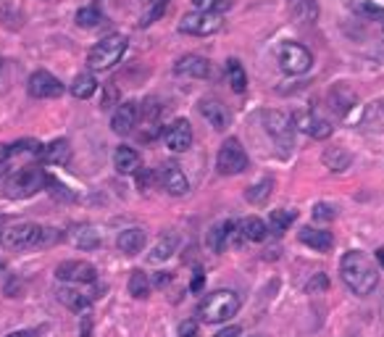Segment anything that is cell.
Masks as SVG:
<instances>
[{"label":"cell","mask_w":384,"mask_h":337,"mask_svg":"<svg viewBox=\"0 0 384 337\" xmlns=\"http://www.w3.org/2000/svg\"><path fill=\"white\" fill-rule=\"evenodd\" d=\"M339 274L355 295H369L379 285V272L371 264V258L360 251H348L339 261Z\"/></svg>","instance_id":"cell-1"},{"label":"cell","mask_w":384,"mask_h":337,"mask_svg":"<svg viewBox=\"0 0 384 337\" xmlns=\"http://www.w3.org/2000/svg\"><path fill=\"white\" fill-rule=\"evenodd\" d=\"M53 177H48L42 168L37 166H26V168H19L8 174L3 185H0V195L11 198V201H22V198H32L35 193H40L42 187H48Z\"/></svg>","instance_id":"cell-2"},{"label":"cell","mask_w":384,"mask_h":337,"mask_svg":"<svg viewBox=\"0 0 384 337\" xmlns=\"http://www.w3.org/2000/svg\"><path fill=\"white\" fill-rule=\"evenodd\" d=\"M242 298L234 290H216L211 295H205L198 306V316L205 324H224L234 313L240 311Z\"/></svg>","instance_id":"cell-3"},{"label":"cell","mask_w":384,"mask_h":337,"mask_svg":"<svg viewBox=\"0 0 384 337\" xmlns=\"http://www.w3.org/2000/svg\"><path fill=\"white\" fill-rule=\"evenodd\" d=\"M127 45H129V40L119 32H113V35L103 37L100 42H95L90 53H87V66L93 69V72H109L113 69L116 63L121 61V56L127 53Z\"/></svg>","instance_id":"cell-4"},{"label":"cell","mask_w":384,"mask_h":337,"mask_svg":"<svg viewBox=\"0 0 384 337\" xmlns=\"http://www.w3.org/2000/svg\"><path fill=\"white\" fill-rule=\"evenodd\" d=\"M42 232H45V227L32 224V221L6 224V227H0V245L6 251H32V248H42Z\"/></svg>","instance_id":"cell-5"},{"label":"cell","mask_w":384,"mask_h":337,"mask_svg":"<svg viewBox=\"0 0 384 337\" xmlns=\"http://www.w3.org/2000/svg\"><path fill=\"white\" fill-rule=\"evenodd\" d=\"M261 121H264L266 132L274 140V145L282 150V156H289L292 148H295V124L289 119L285 111L276 109H266L261 113Z\"/></svg>","instance_id":"cell-6"},{"label":"cell","mask_w":384,"mask_h":337,"mask_svg":"<svg viewBox=\"0 0 384 337\" xmlns=\"http://www.w3.org/2000/svg\"><path fill=\"white\" fill-rule=\"evenodd\" d=\"M279 66L285 74H305L313 66L311 50L301 42H285L279 48Z\"/></svg>","instance_id":"cell-7"},{"label":"cell","mask_w":384,"mask_h":337,"mask_svg":"<svg viewBox=\"0 0 384 337\" xmlns=\"http://www.w3.org/2000/svg\"><path fill=\"white\" fill-rule=\"evenodd\" d=\"M216 168L218 174L232 177V174H242L248 168V153L237 140H227V143L218 148L216 156Z\"/></svg>","instance_id":"cell-8"},{"label":"cell","mask_w":384,"mask_h":337,"mask_svg":"<svg viewBox=\"0 0 384 337\" xmlns=\"http://www.w3.org/2000/svg\"><path fill=\"white\" fill-rule=\"evenodd\" d=\"M221 29V16L218 13H205V11H192L184 13L179 22V32L192 37H208Z\"/></svg>","instance_id":"cell-9"},{"label":"cell","mask_w":384,"mask_h":337,"mask_svg":"<svg viewBox=\"0 0 384 337\" xmlns=\"http://www.w3.org/2000/svg\"><path fill=\"white\" fill-rule=\"evenodd\" d=\"M292 124H295V130L305 132L313 140H326V137H332V132H335V127L329 124V119H324L319 111H298L292 116Z\"/></svg>","instance_id":"cell-10"},{"label":"cell","mask_w":384,"mask_h":337,"mask_svg":"<svg viewBox=\"0 0 384 337\" xmlns=\"http://www.w3.org/2000/svg\"><path fill=\"white\" fill-rule=\"evenodd\" d=\"M56 277L61 282H72V285H90L97 279V269L87 261H61L56 266Z\"/></svg>","instance_id":"cell-11"},{"label":"cell","mask_w":384,"mask_h":337,"mask_svg":"<svg viewBox=\"0 0 384 337\" xmlns=\"http://www.w3.org/2000/svg\"><path fill=\"white\" fill-rule=\"evenodd\" d=\"M26 90H29V95L40 97V100H45V97H61L66 93V87H63V82H61L58 77H53L45 69H40V72H35L29 77Z\"/></svg>","instance_id":"cell-12"},{"label":"cell","mask_w":384,"mask_h":337,"mask_svg":"<svg viewBox=\"0 0 384 337\" xmlns=\"http://www.w3.org/2000/svg\"><path fill=\"white\" fill-rule=\"evenodd\" d=\"M163 143L171 153H184L192 148V127L187 119H174L163 127Z\"/></svg>","instance_id":"cell-13"},{"label":"cell","mask_w":384,"mask_h":337,"mask_svg":"<svg viewBox=\"0 0 384 337\" xmlns=\"http://www.w3.org/2000/svg\"><path fill=\"white\" fill-rule=\"evenodd\" d=\"M140 121V103L137 100H127V103H119L116 111H113V119H111V130L116 134H129L137 127Z\"/></svg>","instance_id":"cell-14"},{"label":"cell","mask_w":384,"mask_h":337,"mask_svg":"<svg viewBox=\"0 0 384 337\" xmlns=\"http://www.w3.org/2000/svg\"><path fill=\"white\" fill-rule=\"evenodd\" d=\"M266 237H269V224L258 217H248L237 221L232 242H237V245H242V242H264Z\"/></svg>","instance_id":"cell-15"},{"label":"cell","mask_w":384,"mask_h":337,"mask_svg":"<svg viewBox=\"0 0 384 337\" xmlns=\"http://www.w3.org/2000/svg\"><path fill=\"white\" fill-rule=\"evenodd\" d=\"M158 182L168 195H177V198L190 190V182H187L179 164H163L161 171H158Z\"/></svg>","instance_id":"cell-16"},{"label":"cell","mask_w":384,"mask_h":337,"mask_svg":"<svg viewBox=\"0 0 384 337\" xmlns=\"http://www.w3.org/2000/svg\"><path fill=\"white\" fill-rule=\"evenodd\" d=\"M198 109H200L203 119L208 121L216 132H224L229 127V111L221 100H216V97H203V100L198 103Z\"/></svg>","instance_id":"cell-17"},{"label":"cell","mask_w":384,"mask_h":337,"mask_svg":"<svg viewBox=\"0 0 384 337\" xmlns=\"http://www.w3.org/2000/svg\"><path fill=\"white\" fill-rule=\"evenodd\" d=\"M287 13L295 24H313L319 22V0H287Z\"/></svg>","instance_id":"cell-18"},{"label":"cell","mask_w":384,"mask_h":337,"mask_svg":"<svg viewBox=\"0 0 384 337\" xmlns=\"http://www.w3.org/2000/svg\"><path fill=\"white\" fill-rule=\"evenodd\" d=\"M116 245H119V251L124 253V256H137V253L145 251L147 235H145L143 227H129V229H124V232H119Z\"/></svg>","instance_id":"cell-19"},{"label":"cell","mask_w":384,"mask_h":337,"mask_svg":"<svg viewBox=\"0 0 384 337\" xmlns=\"http://www.w3.org/2000/svg\"><path fill=\"white\" fill-rule=\"evenodd\" d=\"M174 72L179 77H195V79H205L211 74V61L203 56H182L174 66Z\"/></svg>","instance_id":"cell-20"},{"label":"cell","mask_w":384,"mask_h":337,"mask_svg":"<svg viewBox=\"0 0 384 337\" xmlns=\"http://www.w3.org/2000/svg\"><path fill=\"white\" fill-rule=\"evenodd\" d=\"M234 229H237V221H232V219H221V221H216V224L211 227V232H208V245H211V251L214 253L224 251L229 242H232Z\"/></svg>","instance_id":"cell-21"},{"label":"cell","mask_w":384,"mask_h":337,"mask_svg":"<svg viewBox=\"0 0 384 337\" xmlns=\"http://www.w3.org/2000/svg\"><path fill=\"white\" fill-rule=\"evenodd\" d=\"M298 237H301L303 245H308V248H313V251H319V253L332 251V245H335V237H332V232H326V229L303 227L301 232H298Z\"/></svg>","instance_id":"cell-22"},{"label":"cell","mask_w":384,"mask_h":337,"mask_svg":"<svg viewBox=\"0 0 384 337\" xmlns=\"http://www.w3.org/2000/svg\"><path fill=\"white\" fill-rule=\"evenodd\" d=\"M113 168L119 171V174H137L140 171V153L129 148V145H119L116 148V153H113Z\"/></svg>","instance_id":"cell-23"},{"label":"cell","mask_w":384,"mask_h":337,"mask_svg":"<svg viewBox=\"0 0 384 337\" xmlns=\"http://www.w3.org/2000/svg\"><path fill=\"white\" fill-rule=\"evenodd\" d=\"M40 158L45 164H53V166H66V161L72 158V145H69V140H53L50 145H42Z\"/></svg>","instance_id":"cell-24"},{"label":"cell","mask_w":384,"mask_h":337,"mask_svg":"<svg viewBox=\"0 0 384 337\" xmlns=\"http://www.w3.org/2000/svg\"><path fill=\"white\" fill-rule=\"evenodd\" d=\"M358 124L363 130H369V132H382L384 130V97L371 100V103L363 109Z\"/></svg>","instance_id":"cell-25"},{"label":"cell","mask_w":384,"mask_h":337,"mask_svg":"<svg viewBox=\"0 0 384 337\" xmlns=\"http://www.w3.org/2000/svg\"><path fill=\"white\" fill-rule=\"evenodd\" d=\"M69 240H72L74 248H79V251H95V248H100V232H97L95 227L82 224V227H77L72 235H69Z\"/></svg>","instance_id":"cell-26"},{"label":"cell","mask_w":384,"mask_h":337,"mask_svg":"<svg viewBox=\"0 0 384 337\" xmlns=\"http://www.w3.org/2000/svg\"><path fill=\"white\" fill-rule=\"evenodd\" d=\"M329 106H332V111H335L337 116H348V111L355 106V95H353V90L345 87V84L335 87V90L329 93Z\"/></svg>","instance_id":"cell-27"},{"label":"cell","mask_w":384,"mask_h":337,"mask_svg":"<svg viewBox=\"0 0 384 337\" xmlns=\"http://www.w3.org/2000/svg\"><path fill=\"white\" fill-rule=\"evenodd\" d=\"M177 251V235H171V232H163L161 237L156 240V245L150 248V253H147V258L153 261V264H163V261H168L171 258V253Z\"/></svg>","instance_id":"cell-28"},{"label":"cell","mask_w":384,"mask_h":337,"mask_svg":"<svg viewBox=\"0 0 384 337\" xmlns=\"http://www.w3.org/2000/svg\"><path fill=\"white\" fill-rule=\"evenodd\" d=\"M95 90H97V82H95V77H93L90 72L77 74V77L72 79V84H69V93H72L74 97H79V100L93 97V95H95Z\"/></svg>","instance_id":"cell-29"},{"label":"cell","mask_w":384,"mask_h":337,"mask_svg":"<svg viewBox=\"0 0 384 337\" xmlns=\"http://www.w3.org/2000/svg\"><path fill=\"white\" fill-rule=\"evenodd\" d=\"M58 301L63 303L66 308H72V311H77V313L90 311V298H87L84 292H79V290H74V288H61L58 290Z\"/></svg>","instance_id":"cell-30"},{"label":"cell","mask_w":384,"mask_h":337,"mask_svg":"<svg viewBox=\"0 0 384 337\" xmlns=\"http://www.w3.org/2000/svg\"><path fill=\"white\" fill-rule=\"evenodd\" d=\"M350 8L358 13L360 19H366V22L384 24V8L379 3H374V0H350Z\"/></svg>","instance_id":"cell-31"},{"label":"cell","mask_w":384,"mask_h":337,"mask_svg":"<svg viewBox=\"0 0 384 337\" xmlns=\"http://www.w3.org/2000/svg\"><path fill=\"white\" fill-rule=\"evenodd\" d=\"M324 164H326V168H332V171H345V168H350V164H353V156H350L345 148H326Z\"/></svg>","instance_id":"cell-32"},{"label":"cell","mask_w":384,"mask_h":337,"mask_svg":"<svg viewBox=\"0 0 384 337\" xmlns=\"http://www.w3.org/2000/svg\"><path fill=\"white\" fill-rule=\"evenodd\" d=\"M40 150H42V145L32 140V137H26V140H19L13 145H0V158H11L19 156V153H37L40 156Z\"/></svg>","instance_id":"cell-33"},{"label":"cell","mask_w":384,"mask_h":337,"mask_svg":"<svg viewBox=\"0 0 384 337\" xmlns=\"http://www.w3.org/2000/svg\"><path fill=\"white\" fill-rule=\"evenodd\" d=\"M227 79H229V87H232L234 93H245L248 77H245V69H242V63L237 58L227 61Z\"/></svg>","instance_id":"cell-34"},{"label":"cell","mask_w":384,"mask_h":337,"mask_svg":"<svg viewBox=\"0 0 384 337\" xmlns=\"http://www.w3.org/2000/svg\"><path fill=\"white\" fill-rule=\"evenodd\" d=\"M271 190H274V180H271V177H264V180L258 182V185H250V187H248L245 198H248V203L261 205V203H266V201H269Z\"/></svg>","instance_id":"cell-35"},{"label":"cell","mask_w":384,"mask_h":337,"mask_svg":"<svg viewBox=\"0 0 384 337\" xmlns=\"http://www.w3.org/2000/svg\"><path fill=\"white\" fill-rule=\"evenodd\" d=\"M129 295H134L137 301H143V298L150 295V279H147L143 269H134L129 274Z\"/></svg>","instance_id":"cell-36"},{"label":"cell","mask_w":384,"mask_h":337,"mask_svg":"<svg viewBox=\"0 0 384 337\" xmlns=\"http://www.w3.org/2000/svg\"><path fill=\"white\" fill-rule=\"evenodd\" d=\"M100 22H103V13H100V8H97V3L84 6V8L77 11V24L82 26V29H95Z\"/></svg>","instance_id":"cell-37"},{"label":"cell","mask_w":384,"mask_h":337,"mask_svg":"<svg viewBox=\"0 0 384 337\" xmlns=\"http://www.w3.org/2000/svg\"><path fill=\"white\" fill-rule=\"evenodd\" d=\"M292 221H295V214H292V211H274L271 219H269V232L285 235V232L292 227Z\"/></svg>","instance_id":"cell-38"},{"label":"cell","mask_w":384,"mask_h":337,"mask_svg":"<svg viewBox=\"0 0 384 337\" xmlns=\"http://www.w3.org/2000/svg\"><path fill=\"white\" fill-rule=\"evenodd\" d=\"M166 3L168 0H150V6L143 11V16H140V26H150V24H156L158 19L163 16V11H166Z\"/></svg>","instance_id":"cell-39"},{"label":"cell","mask_w":384,"mask_h":337,"mask_svg":"<svg viewBox=\"0 0 384 337\" xmlns=\"http://www.w3.org/2000/svg\"><path fill=\"white\" fill-rule=\"evenodd\" d=\"M232 3L234 0H192V6L198 8V11H205V13H227L232 8Z\"/></svg>","instance_id":"cell-40"},{"label":"cell","mask_w":384,"mask_h":337,"mask_svg":"<svg viewBox=\"0 0 384 337\" xmlns=\"http://www.w3.org/2000/svg\"><path fill=\"white\" fill-rule=\"evenodd\" d=\"M313 219L316 221H332V219H337V208L329 203H316L313 205Z\"/></svg>","instance_id":"cell-41"},{"label":"cell","mask_w":384,"mask_h":337,"mask_svg":"<svg viewBox=\"0 0 384 337\" xmlns=\"http://www.w3.org/2000/svg\"><path fill=\"white\" fill-rule=\"evenodd\" d=\"M179 337H200V324H198V322H192V319L182 322L179 324Z\"/></svg>","instance_id":"cell-42"},{"label":"cell","mask_w":384,"mask_h":337,"mask_svg":"<svg viewBox=\"0 0 384 337\" xmlns=\"http://www.w3.org/2000/svg\"><path fill=\"white\" fill-rule=\"evenodd\" d=\"M116 97H119V93H116V87H109V90H106V95H103V109H113Z\"/></svg>","instance_id":"cell-43"},{"label":"cell","mask_w":384,"mask_h":337,"mask_svg":"<svg viewBox=\"0 0 384 337\" xmlns=\"http://www.w3.org/2000/svg\"><path fill=\"white\" fill-rule=\"evenodd\" d=\"M203 282H205V274L200 272V269H198V272H195V277H192V282H190V290H192V292L203 290Z\"/></svg>","instance_id":"cell-44"},{"label":"cell","mask_w":384,"mask_h":337,"mask_svg":"<svg viewBox=\"0 0 384 337\" xmlns=\"http://www.w3.org/2000/svg\"><path fill=\"white\" fill-rule=\"evenodd\" d=\"M214 337H240V327H237V324H229V327H224L221 332H216Z\"/></svg>","instance_id":"cell-45"},{"label":"cell","mask_w":384,"mask_h":337,"mask_svg":"<svg viewBox=\"0 0 384 337\" xmlns=\"http://www.w3.org/2000/svg\"><path fill=\"white\" fill-rule=\"evenodd\" d=\"M329 282H326V277L324 274H319V277H313L311 279V285H308V290H324Z\"/></svg>","instance_id":"cell-46"},{"label":"cell","mask_w":384,"mask_h":337,"mask_svg":"<svg viewBox=\"0 0 384 337\" xmlns=\"http://www.w3.org/2000/svg\"><path fill=\"white\" fill-rule=\"evenodd\" d=\"M6 337H37V332L35 329H19V332H11V335Z\"/></svg>","instance_id":"cell-47"},{"label":"cell","mask_w":384,"mask_h":337,"mask_svg":"<svg viewBox=\"0 0 384 337\" xmlns=\"http://www.w3.org/2000/svg\"><path fill=\"white\" fill-rule=\"evenodd\" d=\"M156 282H158V285H166V282H168V274H166V272H158Z\"/></svg>","instance_id":"cell-48"},{"label":"cell","mask_w":384,"mask_h":337,"mask_svg":"<svg viewBox=\"0 0 384 337\" xmlns=\"http://www.w3.org/2000/svg\"><path fill=\"white\" fill-rule=\"evenodd\" d=\"M8 174V166H6V161H0V180Z\"/></svg>","instance_id":"cell-49"},{"label":"cell","mask_w":384,"mask_h":337,"mask_svg":"<svg viewBox=\"0 0 384 337\" xmlns=\"http://www.w3.org/2000/svg\"><path fill=\"white\" fill-rule=\"evenodd\" d=\"M376 261L384 266V248H379V251H376Z\"/></svg>","instance_id":"cell-50"},{"label":"cell","mask_w":384,"mask_h":337,"mask_svg":"<svg viewBox=\"0 0 384 337\" xmlns=\"http://www.w3.org/2000/svg\"><path fill=\"white\" fill-rule=\"evenodd\" d=\"M0 72H3V58H0Z\"/></svg>","instance_id":"cell-51"}]
</instances>
